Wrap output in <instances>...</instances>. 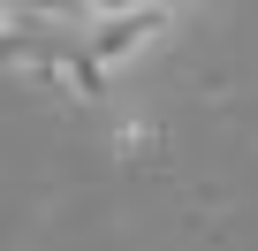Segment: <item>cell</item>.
<instances>
[{
	"mask_svg": "<svg viewBox=\"0 0 258 251\" xmlns=\"http://www.w3.org/2000/svg\"><path fill=\"white\" fill-rule=\"evenodd\" d=\"M175 8L182 0H0V46L99 91V76L129 61Z\"/></svg>",
	"mask_w": 258,
	"mask_h": 251,
	"instance_id": "1",
	"label": "cell"
}]
</instances>
